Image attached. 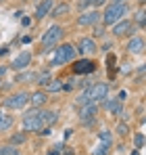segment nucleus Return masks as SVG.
Instances as JSON below:
<instances>
[{
  "mask_svg": "<svg viewBox=\"0 0 146 155\" xmlns=\"http://www.w3.org/2000/svg\"><path fill=\"white\" fill-rule=\"evenodd\" d=\"M127 13H129V6H127V4H115V2L106 4V6H104V11L100 13L102 25H104V27L115 25L117 21L125 19V15H127Z\"/></svg>",
  "mask_w": 146,
  "mask_h": 155,
  "instance_id": "nucleus-1",
  "label": "nucleus"
},
{
  "mask_svg": "<svg viewBox=\"0 0 146 155\" xmlns=\"http://www.w3.org/2000/svg\"><path fill=\"white\" fill-rule=\"evenodd\" d=\"M75 54H77V51H75L73 44H69V42H65V44H56L52 65H67V63L75 61Z\"/></svg>",
  "mask_w": 146,
  "mask_h": 155,
  "instance_id": "nucleus-2",
  "label": "nucleus"
},
{
  "mask_svg": "<svg viewBox=\"0 0 146 155\" xmlns=\"http://www.w3.org/2000/svg\"><path fill=\"white\" fill-rule=\"evenodd\" d=\"M61 38H63V27L61 25H50L44 36H42V48L48 51V48H54L56 44H61Z\"/></svg>",
  "mask_w": 146,
  "mask_h": 155,
  "instance_id": "nucleus-3",
  "label": "nucleus"
},
{
  "mask_svg": "<svg viewBox=\"0 0 146 155\" xmlns=\"http://www.w3.org/2000/svg\"><path fill=\"white\" fill-rule=\"evenodd\" d=\"M21 122H23L25 132H38V130L44 126L42 120H40V109H33V107H31V111H27V113L23 115Z\"/></svg>",
  "mask_w": 146,
  "mask_h": 155,
  "instance_id": "nucleus-4",
  "label": "nucleus"
},
{
  "mask_svg": "<svg viewBox=\"0 0 146 155\" xmlns=\"http://www.w3.org/2000/svg\"><path fill=\"white\" fill-rule=\"evenodd\" d=\"M88 88V94H90V101L92 103H102L106 97H109V84L106 82H94Z\"/></svg>",
  "mask_w": 146,
  "mask_h": 155,
  "instance_id": "nucleus-5",
  "label": "nucleus"
},
{
  "mask_svg": "<svg viewBox=\"0 0 146 155\" xmlns=\"http://www.w3.org/2000/svg\"><path fill=\"white\" fill-rule=\"evenodd\" d=\"M96 63L92 59H79V61H71V69L75 76H88V74H94L96 71Z\"/></svg>",
  "mask_w": 146,
  "mask_h": 155,
  "instance_id": "nucleus-6",
  "label": "nucleus"
},
{
  "mask_svg": "<svg viewBox=\"0 0 146 155\" xmlns=\"http://www.w3.org/2000/svg\"><path fill=\"white\" fill-rule=\"evenodd\" d=\"M29 103V92H15V94H11L6 101H4V107H8V109H13V111H19V109H23L25 105Z\"/></svg>",
  "mask_w": 146,
  "mask_h": 155,
  "instance_id": "nucleus-7",
  "label": "nucleus"
},
{
  "mask_svg": "<svg viewBox=\"0 0 146 155\" xmlns=\"http://www.w3.org/2000/svg\"><path fill=\"white\" fill-rule=\"evenodd\" d=\"M111 34L115 36V38H123V36H132L134 34V21H129V19H121V21H117L115 25H111Z\"/></svg>",
  "mask_w": 146,
  "mask_h": 155,
  "instance_id": "nucleus-8",
  "label": "nucleus"
},
{
  "mask_svg": "<svg viewBox=\"0 0 146 155\" xmlns=\"http://www.w3.org/2000/svg\"><path fill=\"white\" fill-rule=\"evenodd\" d=\"M98 115V103H86L79 107V120L81 124H92V120Z\"/></svg>",
  "mask_w": 146,
  "mask_h": 155,
  "instance_id": "nucleus-9",
  "label": "nucleus"
},
{
  "mask_svg": "<svg viewBox=\"0 0 146 155\" xmlns=\"http://www.w3.org/2000/svg\"><path fill=\"white\" fill-rule=\"evenodd\" d=\"M98 19H100V11L98 8H92V11H81V15L77 17V25L79 27H88V25H96Z\"/></svg>",
  "mask_w": 146,
  "mask_h": 155,
  "instance_id": "nucleus-10",
  "label": "nucleus"
},
{
  "mask_svg": "<svg viewBox=\"0 0 146 155\" xmlns=\"http://www.w3.org/2000/svg\"><path fill=\"white\" fill-rule=\"evenodd\" d=\"M75 51L79 52L81 57L84 54H94L98 51L96 42H94V38H88V36H84V38H79L77 40V46H75Z\"/></svg>",
  "mask_w": 146,
  "mask_h": 155,
  "instance_id": "nucleus-11",
  "label": "nucleus"
},
{
  "mask_svg": "<svg viewBox=\"0 0 146 155\" xmlns=\"http://www.w3.org/2000/svg\"><path fill=\"white\" fill-rule=\"evenodd\" d=\"M29 63H31V52L29 51H21L15 59H13L11 67L17 69V71H21V69H25V67H29Z\"/></svg>",
  "mask_w": 146,
  "mask_h": 155,
  "instance_id": "nucleus-12",
  "label": "nucleus"
},
{
  "mask_svg": "<svg viewBox=\"0 0 146 155\" xmlns=\"http://www.w3.org/2000/svg\"><path fill=\"white\" fill-rule=\"evenodd\" d=\"M127 52L129 54H142L144 52V38L142 36H132L129 40H127Z\"/></svg>",
  "mask_w": 146,
  "mask_h": 155,
  "instance_id": "nucleus-13",
  "label": "nucleus"
},
{
  "mask_svg": "<svg viewBox=\"0 0 146 155\" xmlns=\"http://www.w3.org/2000/svg\"><path fill=\"white\" fill-rule=\"evenodd\" d=\"M46 103H48V94H46L44 90H36V92L29 94V103L27 105H31L33 109H42Z\"/></svg>",
  "mask_w": 146,
  "mask_h": 155,
  "instance_id": "nucleus-14",
  "label": "nucleus"
},
{
  "mask_svg": "<svg viewBox=\"0 0 146 155\" xmlns=\"http://www.w3.org/2000/svg\"><path fill=\"white\" fill-rule=\"evenodd\" d=\"M52 6H54V0H40V4L36 6L33 17H36V19H44V17H48L50 11H52Z\"/></svg>",
  "mask_w": 146,
  "mask_h": 155,
  "instance_id": "nucleus-15",
  "label": "nucleus"
},
{
  "mask_svg": "<svg viewBox=\"0 0 146 155\" xmlns=\"http://www.w3.org/2000/svg\"><path fill=\"white\" fill-rule=\"evenodd\" d=\"M56 117H59V113L54 109H40V120L44 126H52L56 122Z\"/></svg>",
  "mask_w": 146,
  "mask_h": 155,
  "instance_id": "nucleus-16",
  "label": "nucleus"
},
{
  "mask_svg": "<svg viewBox=\"0 0 146 155\" xmlns=\"http://www.w3.org/2000/svg\"><path fill=\"white\" fill-rule=\"evenodd\" d=\"M69 13V4L67 2H61V4H56V6H52V11H50V17H54V19H59V17H63V15H67Z\"/></svg>",
  "mask_w": 146,
  "mask_h": 155,
  "instance_id": "nucleus-17",
  "label": "nucleus"
},
{
  "mask_svg": "<svg viewBox=\"0 0 146 155\" xmlns=\"http://www.w3.org/2000/svg\"><path fill=\"white\" fill-rule=\"evenodd\" d=\"M102 103H104V107H106L111 113H115V115H119V113H121V103H119L117 99H115V101H109V99H104Z\"/></svg>",
  "mask_w": 146,
  "mask_h": 155,
  "instance_id": "nucleus-18",
  "label": "nucleus"
},
{
  "mask_svg": "<svg viewBox=\"0 0 146 155\" xmlns=\"http://www.w3.org/2000/svg\"><path fill=\"white\" fill-rule=\"evenodd\" d=\"M63 84H65L63 80H50L44 88H46L48 92H61V90H63Z\"/></svg>",
  "mask_w": 146,
  "mask_h": 155,
  "instance_id": "nucleus-19",
  "label": "nucleus"
},
{
  "mask_svg": "<svg viewBox=\"0 0 146 155\" xmlns=\"http://www.w3.org/2000/svg\"><path fill=\"white\" fill-rule=\"evenodd\" d=\"M98 138H100V143L106 145V147H111V143H113V134H111V130H100Z\"/></svg>",
  "mask_w": 146,
  "mask_h": 155,
  "instance_id": "nucleus-20",
  "label": "nucleus"
},
{
  "mask_svg": "<svg viewBox=\"0 0 146 155\" xmlns=\"http://www.w3.org/2000/svg\"><path fill=\"white\" fill-rule=\"evenodd\" d=\"M13 126V115H0V132L8 130Z\"/></svg>",
  "mask_w": 146,
  "mask_h": 155,
  "instance_id": "nucleus-21",
  "label": "nucleus"
},
{
  "mask_svg": "<svg viewBox=\"0 0 146 155\" xmlns=\"http://www.w3.org/2000/svg\"><path fill=\"white\" fill-rule=\"evenodd\" d=\"M0 155H19V151H17L15 145H2L0 147Z\"/></svg>",
  "mask_w": 146,
  "mask_h": 155,
  "instance_id": "nucleus-22",
  "label": "nucleus"
},
{
  "mask_svg": "<svg viewBox=\"0 0 146 155\" xmlns=\"http://www.w3.org/2000/svg\"><path fill=\"white\" fill-rule=\"evenodd\" d=\"M75 101H77V105H79V107H81V105H86V103H92V101H90V94H88V88H84Z\"/></svg>",
  "mask_w": 146,
  "mask_h": 155,
  "instance_id": "nucleus-23",
  "label": "nucleus"
},
{
  "mask_svg": "<svg viewBox=\"0 0 146 155\" xmlns=\"http://www.w3.org/2000/svg\"><path fill=\"white\" fill-rule=\"evenodd\" d=\"M36 74L33 71H25V74H21V76H17L15 78V82H31V80H36Z\"/></svg>",
  "mask_w": 146,
  "mask_h": 155,
  "instance_id": "nucleus-24",
  "label": "nucleus"
},
{
  "mask_svg": "<svg viewBox=\"0 0 146 155\" xmlns=\"http://www.w3.org/2000/svg\"><path fill=\"white\" fill-rule=\"evenodd\" d=\"M134 23H138L140 27H144V23H146V13H144V8H140V11L136 13V17H134Z\"/></svg>",
  "mask_w": 146,
  "mask_h": 155,
  "instance_id": "nucleus-25",
  "label": "nucleus"
},
{
  "mask_svg": "<svg viewBox=\"0 0 146 155\" xmlns=\"http://www.w3.org/2000/svg\"><path fill=\"white\" fill-rule=\"evenodd\" d=\"M23 143H25V134H13L11 140H8V145H15V147L17 145H23Z\"/></svg>",
  "mask_w": 146,
  "mask_h": 155,
  "instance_id": "nucleus-26",
  "label": "nucleus"
},
{
  "mask_svg": "<svg viewBox=\"0 0 146 155\" xmlns=\"http://www.w3.org/2000/svg\"><path fill=\"white\" fill-rule=\"evenodd\" d=\"M142 145H144V134L142 132H136L134 134V147L136 149H142Z\"/></svg>",
  "mask_w": 146,
  "mask_h": 155,
  "instance_id": "nucleus-27",
  "label": "nucleus"
},
{
  "mask_svg": "<svg viewBox=\"0 0 146 155\" xmlns=\"http://www.w3.org/2000/svg\"><path fill=\"white\" fill-rule=\"evenodd\" d=\"M50 80H52V78H50V74H48V71H46V74H42V76H38V78H36L38 86H46V84H48Z\"/></svg>",
  "mask_w": 146,
  "mask_h": 155,
  "instance_id": "nucleus-28",
  "label": "nucleus"
},
{
  "mask_svg": "<svg viewBox=\"0 0 146 155\" xmlns=\"http://www.w3.org/2000/svg\"><path fill=\"white\" fill-rule=\"evenodd\" d=\"M92 155H109V147L100 143V145H98L96 149H94V153H92Z\"/></svg>",
  "mask_w": 146,
  "mask_h": 155,
  "instance_id": "nucleus-29",
  "label": "nucleus"
},
{
  "mask_svg": "<svg viewBox=\"0 0 146 155\" xmlns=\"http://www.w3.org/2000/svg\"><path fill=\"white\" fill-rule=\"evenodd\" d=\"M86 2H88V6H92V8H100V6H104L106 0H86Z\"/></svg>",
  "mask_w": 146,
  "mask_h": 155,
  "instance_id": "nucleus-30",
  "label": "nucleus"
},
{
  "mask_svg": "<svg viewBox=\"0 0 146 155\" xmlns=\"http://www.w3.org/2000/svg\"><path fill=\"white\" fill-rule=\"evenodd\" d=\"M127 132H129V128H127L125 124H119V126H117V134H119V136H127Z\"/></svg>",
  "mask_w": 146,
  "mask_h": 155,
  "instance_id": "nucleus-31",
  "label": "nucleus"
},
{
  "mask_svg": "<svg viewBox=\"0 0 146 155\" xmlns=\"http://www.w3.org/2000/svg\"><path fill=\"white\" fill-rule=\"evenodd\" d=\"M102 34H104V25H100V27H94V36H98V38H100V36H102Z\"/></svg>",
  "mask_w": 146,
  "mask_h": 155,
  "instance_id": "nucleus-32",
  "label": "nucleus"
},
{
  "mask_svg": "<svg viewBox=\"0 0 146 155\" xmlns=\"http://www.w3.org/2000/svg\"><path fill=\"white\" fill-rule=\"evenodd\" d=\"M111 2H115V4H127V0H111Z\"/></svg>",
  "mask_w": 146,
  "mask_h": 155,
  "instance_id": "nucleus-33",
  "label": "nucleus"
},
{
  "mask_svg": "<svg viewBox=\"0 0 146 155\" xmlns=\"http://www.w3.org/2000/svg\"><path fill=\"white\" fill-rule=\"evenodd\" d=\"M4 71H6V67H0V80H2V76H4Z\"/></svg>",
  "mask_w": 146,
  "mask_h": 155,
  "instance_id": "nucleus-34",
  "label": "nucleus"
},
{
  "mask_svg": "<svg viewBox=\"0 0 146 155\" xmlns=\"http://www.w3.org/2000/svg\"><path fill=\"white\" fill-rule=\"evenodd\" d=\"M132 155H140V149H136V151H132Z\"/></svg>",
  "mask_w": 146,
  "mask_h": 155,
  "instance_id": "nucleus-35",
  "label": "nucleus"
},
{
  "mask_svg": "<svg viewBox=\"0 0 146 155\" xmlns=\"http://www.w3.org/2000/svg\"><path fill=\"white\" fill-rule=\"evenodd\" d=\"M2 2H6V0H0V4H2Z\"/></svg>",
  "mask_w": 146,
  "mask_h": 155,
  "instance_id": "nucleus-36",
  "label": "nucleus"
},
{
  "mask_svg": "<svg viewBox=\"0 0 146 155\" xmlns=\"http://www.w3.org/2000/svg\"><path fill=\"white\" fill-rule=\"evenodd\" d=\"M0 115H2V113H0Z\"/></svg>",
  "mask_w": 146,
  "mask_h": 155,
  "instance_id": "nucleus-37",
  "label": "nucleus"
}]
</instances>
